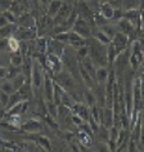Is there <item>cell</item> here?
<instances>
[{"label":"cell","instance_id":"52","mask_svg":"<svg viewBox=\"0 0 144 152\" xmlns=\"http://www.w3.org/2000/svg\"><path fill=\"white\" fill-rule=\"evenodd\" d=\"M0 37H1V36H0Z\"/></svg>","mask_w":144,"mask_h":152},{"label":"cell","instance_id":"21","mask_svg":"<svg viewBox=\"0 0 144 152\" xmlns=\"http://www.w3.org/2000/svg\"><path fill=\"white\" fill-rule=\"evenodd\" d=\"M62 4H63V0H50V1H49V4H48V9H47L48 16L52 17V18H54L55 14L59 12Z\"/></svg>","mask_w":144,"mask_h":152},{"label":"cell","instance_id":"20","mask_svg":"<svg viewBox=\"0 0 144 152\" xmlns=\"http://www.w3.org/2000/svg\"><path fill=\"white\" fill-rule=\"evenodd\" d=\"M76 137H77V140L79 143L81 144V146L84 147H92V139H93V135L88 134V133H85L84 130H81V129H79V132L76 133Z\"/></svg>","mask_w":144,"mask_h":152},{"label":"cell","instance_id":"51","mask_svg":"<svg viewBox=\"0 0 144 152\" xmlns=\"http://www.w3.org/2000/svg\"><path fill=\"white\" fill-rule=\"evenodd\" d=\"M41 3H44V4H49V1H50V0H40Z\"/></svg>","mask_w":144,"mask_h":152},{"label":"cell","instance_id":"7","mask_svg":"<svg viewBox=\"0 0 144 152\" xmlns=\"http://www.w3.org/2000/svg\"><path fill=\"white\" fill-rule=\"evenodd\" d=\"M43 88H44L45 101H53V97H54V79L47 71H45V75H44Z\"/></svg>","mask_w":144,"mask_h":152},{"label":"cell","instance_id":"15","mask_svg":"<svg viewBox=\"0 0 144 152\" xmlns=\"http://www.w3.org/2000/svg\"><path fill=\"white\" fill-rule=\"evenodd\" d=\"M64 43L62 41L54 39V37H52V40L48 41V52L52 53V54H55L58 57H62L63 52H64Z\"/></svg>","mask_w":144,"mask_h":152},{"label":"cell","instance_id":"48","mask_svg":"<svg viewBox=\"0 0 144 152\" xmlns=\"http://www.w3.org/2000/svg\"><path fill=\"white\" fill-rule=\"evenodd\" d=\"M7 77V67L5 66H0V81L4 80Z\"/></svg>","mask_w":144,"mask_h":152},{"label":"cell","instance_id":"39","mask_svg":"<svg viewBox=\"0 0 144 152\" xmlns=\"http://www.w3.org/2000/svg\"><path fill=\"white\" fill-rule=\"evenodd\" d=\"M1 14L7 18V21H8V23H17L18 22V17L14 14L12 10L8 9V10H4V12H1Z\"/></svg>","mask_w":144,"mask_h":152},{"label":"cell","instance_id":"23","mask_svg":"<svg viewBox=\"0 0 144 152\" xmlns=\"http://www.w3.org/2000/svg\"><path fill=\"white\" fill-rule=\"evenodd\" d=\"M18 27L17 23H8L5 26H3V27H0V36L1 37H10L14 35V32H16V30Z\"/></svg>","mask_w":144,"mask_h":152},{"label":"cell","instance_id":"32","mask_svg":"<svg viewBox=\"0 0 144 152\" xmlns=\"http://www.w3.org/2000/svg\"><path fill=\"white\" fill-rule=\"evenodd\" d=\"M0 90L1 92H4V93H7V94H12V93H14L16 92V89H14V86H13V83H12V80H5V81H3L1 84H0Z\"/></svg>","mask_w":144,"mask_h":152},{"label":"cell","instance_id":"34","mask_svg":"<svg viewBox=\"0 0 144 152\" xmlns=\"http://www.w3.org/2000/svg\"><path fill=\"white\" fill-rule=\"evenodd\" d=\"M26 81H27V79H26V76L23 75V72H22V74H20V75H17L14 79H12L13 86H14V89H16V90L20 89Z\"/></svg>","mask_w":144,"mask_h":152},{"label":"cell","instance_id":"17","mask_svg":"<svg viewBox=\"0 0 144 152\" xmlns=\"http://www.w3.org/2000/svg\"><path fill=\"white\" fill-rule=\"evenodd\" d=\"M124 17L126 18L127 21H130L132 26L135 27V30L140 28V20H139V10L134 8V9H126L124 12Z\"/></svg>","mask_w":144,"mask_h":152},{"label":"cell","instance_id":"28","mask_svg":"<svg viewBox=\"0 0 144 152\" xmlns=\"http://www.w3.org/2000/svg\"><path fill=\"white\" fill-rule=\"evenodd\" d=\"M20 101H23V99H22V98H21L20 93H18L17 90H16V92L12 93V94H10V96H9V101H8V103H7V106L4 107V110H5V111H8V110H10V108H12L14 104L18 103V102H20Z\"/></svg>","mask_w":144,"mask_h":152},{"label":"cell","instance_id":"29","mask_svg":"<svg viewBox=\"0 0 144 152\" xmlns=\"http://www.w3.org/2000/svg\"><path fill=\"white\" fill-rule=\"evenodd\" d=\"M20 48H21V41L14 36H10L8 37V49L12 53H16V52H20Z\"/></svg>","mask_w":144,"mask_h":152},{"label":"cell","instance_id":"12","mask_svg":"<svg viewBox=\"0 0 144 152\" xmlns=\"http://www.w3.org/2000/svg\"><path fill=\"white\" fill-rule=\"evenodd\" d=\"M71 111L73 113H76V115H79L81 117L84 121H88L89 120V116H90V110L86 104H82L81 102H75L73 106L71 107Z\"/></svg>","mask_w":144,"mask_h":152},{"label":"cell","instance_id":"11","mask_svg":"<svg viewBox=\"0 0 144 152\" xmlns=\"http://www.w3.org/2000/svg\"><path fill=\"white\" fill-rule=\"evenodd\" d=\"M17 25L21 26V27L32 28V30H36V31H37V21L31 16V14H28V13L21 14V16L18 17Z\"/></svg>","mask_w":144,"mask_h":152},{"label":"cell","instance_id":"26","mask_svg":"<svg viewBox=\"0 0 144 152\" xmlns=\"http://www.w3.org/2000/svg\"><path fill=\"white\" fill-rule=\"evenodd\" d=\"M48 41L49 39L44 36H37L36 37V43H35V49L37 53H41V54H44V53L48 52Z\"/></svg>","mask_w":144,"mask_h":152},{"label":"cell","instance_id":"4","mask_svg":"<svg viewBox=\"0 0 144 152\" xmlns=\"http://www.w3.org/2000/svg\"><path fill=\"white\" fill-rule=\"evenodd\" d=\"M72 30H73L75 32H77L79 35H81L82 37H85V39H88V37L92 36V26L88 21L85 20V18H82L81 16H77V18L75 20V23L72 26Z\"/></svg>","mask_w":144,"mask_h":152},{"label":"cell","instance_id":"31","mask_svg":"<svg viewBox=\"0 0 144 152\" xmlns=\"http://www.w3.org/2000/svg\"><path fill=\"white\" fill-rule=\"evenodd\" d=\"M10 64L16 67H22V64H23V56L20 52L13 53L12 57H10Z\"/></svg>","mask_w":144,"mask_h":152},{"label":"cell","instance_id":"43","mask_svg":"<svg viewBox=\"0 0 144 152\" xmlns=\"http://www.w3.org/2000/svg\"><path fill=\"white\" fill-rule=\"evenodd\" d=\"M12 3H13V0H0V13L10 9Z\"/></svg>","mask_w":144,"mask_h":152},{"label":"cell","instance_id":"1","mask_svg":"<svg viewBox=\"0 0 144 152\" xmlns=\"http://www.w3.org/2000/svg\"><path fill=\"white\" fill-rule=\"evenodd\" d=\"M86 47L89 49V57L97 67H104L108 64L107 58V45L99 43L95 37H88L86 39Z\"/></svg>","mask_w":144,"mask_h":152},{"label":"cell","instance_id":"2","mask_svg":"<svg viewBox=\"0 0 144 152\" xmlns=\"http://www.w3.org/2000/svg\"><path fill=\"white\" fill-rule=\"evenodd\" d=\"M45 68L39 61H32L31 67V84L35 89H40L44 84Z\"/></svg>","mask_w":144,"mask_h":152},{"label":"cell","instance_id":"5","mask_svg":"<svg viewBox=\"0 0 144 152\" xmlns=\"http://www.w3.org/2000/svg\"><path fill=\"white\" fill-rule=\"evenodd\" d=\"M111 44L113 45V48H115L116 54L119 56L120 53H122L125 49L129 47V44H130V40H129V36L127 35H125V34L117 31L116 35L112 37Z\"/></svg>","mask_w":144,"mask_h":152},{"label":"cell","instance_id":"46","mask_svg":"<svg viewBox=\"0 0 144 152\" xmlns=\"http://www.w3.org/2000/svg\"><path fill=\"white\" fill-rule=\"evenodd\" d=\"M20 146V148L21 150H25V151H28V150H35V144H33L32 142H23V143H21V144H18Z\"/></svg>","mask_w":144,"mask_h":152},{"label":"cell","instance_id":"50","mask_svg":"<svg viewBox=\"0 0 144 152\" xmlns=\"http://www.w3.org/2000/svg\"><path fill=\"white\" fill-rule=\"evenodd\" d=\"M5 25H8V21H7V18L3 14H0V27H3Z\"/></svg>","mask_w":144,"mask_h":152},{"label":"cell","instance_id":"25","mask_svg":"<svg viewBox=\"0 0 144 152\" xmlns=\"http://www.w3.org/2000/svg\"><path fill=\"white\" fill-rule=\"evenodd\" d=\"M95 135L99 142L102 143H107L108 139H109V129L107 126H104V125H99V128H98V130L95 132Z\"/></svg>","mask_w":144,"mask_h":152},{"label":"cell","instance_id":"42","mask_svg":"<svg viewBox=\"0 0 144 152\" xmlns=\"http://www.w3.org/2000/svg\"><path fill=\"white\" fill-rule=\"evenodd\" d=\"M122 5L126 9H134L139 5V0H122Z\"/></svg>","mask_w":144,"mask_h":152},{"label":"cell","instance_id":"13","mask_svg":"<svg viewBox=\"0 0 144 152\" xmlns=\"http://www.w3.org/2000/svg\"><path fill=\"white\" fill-rule=\"evenodd\" d=\"M116 28H117V31L119 32H122V34H125V35H127V36H130L131 34L135 32V27L132 26L131 22L127 21L125 17H122L121 20L117 21Z\"/></svg>","mask_w":144,"mask_h":152},{"label":"cell","instance_id":"22","mask_svg":"<svg viewBox=\"0 0 144 152\" xmlns=\"http://www.w3.org/2000/svg\"><path fill=\"white\" fill-rule=\"evenodd\" d=\"M31 86H32L31 83L26 81L25 84L22 85L20 89H17V92L20 93V96H21V98H22V99H23V101H30V99H31V97H32V90H31Z\"/></svg>","mask_w":144,"mask_h":152},{"label":"cell","instance_id":"9","mask_svg":"<svg viewBox=\"0 0 144 152\" xmlns=\"http://www.w3.org/2000/svg\"><path fill=\"white\" fill-rule=\"evenodd\" d=\"M72 7L71 4H68V3H63L62 7H60V9H59V12L55 14V17L53 18V22H54V26L55 25H59V23H62L63 21H66L68 17L71 16V13H72Z\"/></svg>","mask_w":144,"mask_h":152},{"label":"cell","instance_id":"35","mask_svg":"<svg viewBox=\"0 0 144 152\" xmlns=\"http://www.w3.org/2000/svg\"><path fill=\"white\" fill-rule=\"evenodd\" d=\"M37 143H39V146L43 148L45 151H50L52 150V146H50V140H49L48 137L45 135H40L39 138H37Z\"/></svg>","mask_w":144,"mask_h":152},{"label":"cell","instance_id":"40","mask_svg":"<svg viewBox=\"0 0 144 152\" xmlns=\"http://www.w3.org/2000/svg\"><path fill=\"white\" fill-rule=\"evenodd\" d=\"M88 56H89V49H88V47H86V45H84V47H81V48L77 49V53H76L77 61L85 58V57H88Z\"/></svg>","mask_w":144,"mask_h":152},{"label":"cell","instance_id":"27","mask_svg":"<svg viewBox=\"0 0 144 152\" xmlns=\"http://www.w3.org/2000/svg\"><path fill=\"white\" fill-rule=\"evenodd\" d=\"M45 110L48 115L58 120V104H55L53 101H45Z\"/></svg>","mask_w":144,"mask_h":152},{"label":"cell","instance_id":"47","mask_svg":"<svg viewBox=\"0 0 144 152\" xmlns=\"http://www.w3.org/2000/svg\"><path fill=\"white\" fill-rule=\"evenodd\" d=\"M8 49V39L7 37H0V50Z\"/></svg>","mask_w":144,"mask_h":152},{"label":"cell","instance_id":"30","mask_svg":"<svg viewBox=\"0 0 144 152\" xmlns=\"http://www.w3.org/2000/svg\"><path fill=\"white\" fill-rule=\"evenodd\" d=\"M99 27H100V31L104 32L111 40H112V37L115 36L116 32H117L116 26H113V25H102V26H99Z\"/></svg>","mask_w":144,"mask_h":152},{"label":"cell","instance_id":"24","mask_svg":"<svg viewBox=\"0 0 144 152\" xmlns=\"http://www.w3.org/2000/svg\"><path fill=\"white\" fill-rule=\"evenodd\" d=\"M113 12H115V8L109 4L108 1H104L100 4V14L103 16L105 20H112L113 17Z\"/></svg>","mask_w":144,"mask_h":152},{"label":"cell","instance_id":"3","mask_svg":"<svg viewBox=\"0 0 144 152\" xmlns=\"http://www.w3.org/2000/svg\"><path fill=\"white\" fill-rule=\"evenodd\" d=\"M54 76V81L57 83L58 85H60L64 90H67L68 93L72 92L75 89V83H73V77H72L71 72L70 71H66V70H62L59 71L58 74L53 75Z\"/></svg>","mask_w":144,"mask_h":152},{"label":"cell","instance_id":"45","mask_svg":"<svg viewBox=\"0 0 144 152\" xmlns=\"http://www.w3.org/2000/svg\"><path fill=\"white\" fill-rule=\"evenodd\" d=\"M8 101H9V94H7V93L0 90V106H1V107H5L7 103H8Z\"/></svg>","mask_w":144,"mask_h":152},{"label":"cell","instance_id":"18","mask_svg":"<svg viewBox=\"0 0 144 152\" xmlns=\"http://www.w3.org/2000/svg\"><path fill=\"white\" fill-rule=\"evenodd\" d=\"M79 72H80V75H81V77H82V81H84V84L88 86V89L94 90V88H95V85H97V83L94 81V79L92 77V75H90L89 72L86 71L80 63H79Z\"/></svg>","mask_w":144,"mask_h":152},{"label":"cell","instance_id":"36","mask_svg":"<svg viewBox=\"0 0 144 152\" xmlns=\"http://www.w3.org/2000/svg\"><path fill=\"white\" fill-rule=\"evenodd\" d=\"M85 99H86V103H88V107H93V106L97 104V99H95V96H94L93 90L88 89L85 92Z\"/></svg>","mask_w":144,"mask_h":152},{"label":"cell","instance_id":"44","mask_svg":"<svg viewBox=\"0 0 144 152\" xmlns=\"http://www.w3.org/2000/svg\"><path fill=\"white\" fill-rule=\"evenodd\" d=\"M71 121H72V124H73V125H76L77 128L80 126V125H81L82 123H85V121L82 120L80 116L76 115V113H73V112H72V116H71Z\"/></svg>","mask_w":144,"mask_h":152},{"label":"cell","instance_id":"37","mask_svg":"<svg viewBox=\"0 0 144 152\" xmlns=\"http://www.w3.org/2000/svg\"><path fill=\"white\" fill-rule=\"evenodd\" d=\"M44 120H45V123L53 129V130H59V124L57 123V119H54V117H52L50 115L47 113V115H44Z\"/></svg>","mask_w":144,"mask_h":152},{"label":"cell","instance_id":"8","mask_svg":"<svg viewBox=\"0 0 144 152\" xmlns=\"http://www.w3.org/2000/svg\"><path fill=\"white\" fill-rule=\"evenodd\" d=\"M13 36L17 37L20 41H22V40H32V39H36L37 37V31L36 30H32V28H26V27H21V26H18Z\"/></svg>","mask_w":144,"mask_h":152},{"label":"cell","instance_id":"16","mask_svg":"<svg viewBox=\"0 0 144 152\" xmlns=\"http://www.w3.org/2000/svg\"><path fill=\"white\" fill-rule=\"evenodd\" d=\"M28 110V101H20L18 103H16L10 110L5 111L4 115H23L27 112Z\"/></svg>","mask_w":144,"mask_h":152},{"label":"cell","instance_id":"41","mask_svg":"<svg viewBox=\"0 0 144 152\" xmlns=\"http://www.w3.org/2000/svg\"><path fill=\"white\" fill-rule=\"evenodd\" d=\"M68 32H70V31L54 34V35H53V37H54V39H57V40H59V41H62V43H64V44H67V43H68Z\"/></svg>","mask_w":144,"mask_h":152},{"label":"cell","instance_id":"19","mask_svg":"<svg viewBox=\"0 0 144 152\" xmlns=\"http://www.w3.org/2000/svg\"><path fill=\"white\" fill-rule=\"evenodd\" d=\"M108 75H109V70L107 68V66L104 67H97V71H95V81L97 84H105L108 79Z\"/></svg>","mask_w":144,"mask_h":152},{"label":"cell","instance_id":"6","mask_svg":"<svg viewBox=\"0 0 144 152\" xmlns=\"http://www.w3.org/2000/svg\"><path fill=\"white\" fill-rule=\"evenodd\" d=\"M99 123L104 126H107L108 129L112 126L115 123V113L113 110L109 107H99Z\"/></svg>","mask_w":144,"mask_h":152},{"label":"cell","instance_id":"14","mask_svg":"<svg viewBox=\"0 0 144 152\" xmlns=\"http://www.w3.org/2000/svg\"><path fill=\"white\" fill-rule=\"evenodd\" d=\"M21 130L26 132V133H31V134H35V133H39L41 130V123L39 120L35 119H30L26 123L21 124Z\"/></svg>","mask_w":144,"mask_h":152},{"label":"cell","instance_id":"10","mask_svg":"<svg viewBox=\"0 0 144 152\" xmlns=\"http://www.w3.org/2000/svg\"><path fill=\"white\" fill-rule=\"evenodd\" d=\"M67 44L77 50L79 48L86 45V39L82 37L81 35H79L77 32H75L73 30H70V32H68V43Z\"/></svg>","mask_w":144,"mask_h":152},{"label":"cell","instance_id":"49","mask_svg":"<svg viewBox=\"0 0 144 152\" xmlns=\"http://www.w3.org/2000/svg\"><path fill=\"white\" fill-rule=\"evenodd\" d=\"M139 20H140V27H144V8L139 10Z\"/></svg>","mask_w":144,"mask_h":152},{"label":"cell","instance_id":"38","mask_svg":"<svg viewBox=\"0 0 144 152\" xmlns=\"http://www.w3.org/2000/svg\"><path fill=\"white\" fill-rule=\"evenodd\" d=\"M94 37H95V39L99 41V43H102L103 45H108L109 43H111V39H109V37L105 35L104 32H102L100 30L98 32H95V35H94Z\"/></svg>","mask_w":144,"mask_h":152},{"label":"cell","instance_id":"33","mask_svg":"<svg viewBox=\"0 0 144 152\" xmlns=\"http://www.w3.org/2000/svg\"><path fill=\"white\" fill-rule=\"evenodd\" d=\"M20 74H22V67H16V66H12V64H10V67L7 68V77L5 79L12 80V79H14Z\"/></svg>","mask_w":144,"mask_h":152}]
</instances>
